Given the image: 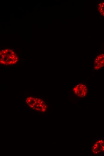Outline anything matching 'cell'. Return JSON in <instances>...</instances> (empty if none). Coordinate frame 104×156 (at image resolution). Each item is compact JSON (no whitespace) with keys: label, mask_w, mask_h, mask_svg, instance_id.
<instances>
[{"label":"cell","mask_w":104,"mask_h":156,"mask_svg":"<svg viewBox=\"0 0 104 156\" xmlns=\"http://www.w3.org/2000/svg\"><path fill=\"white\" fill-rule=\"evenodd\" d=\"M73 91L77 97L82 98L85 97L87 95L88 88L85 84L79 83L73 87Z\"/></svg>","instance_id":"6da1fadb"},{"label":"cell","mask_w":104,"mask_h":156,"mask_svg":"<svg viewBox=\"0 0 104 156\" xmlns=\"http://www.w3.org/2000/svg\"><path fill=\"white\" fill-rule=\"evenodd\" d=\"M104 67V53H100L95 57L93 68L96 70H99Z\"/></svg>","instance_id":"7a4b0ae2"},{"label":"cell","mask_w":104,"mask_h":156,"mask_svg":"<svg viewBox=\"0 0 104 156\" xmlns=\"http://www.w3.org/2000/svg\"><path fill=\"white\" fill-rule=\"evenodd\" d=\"M104 142V140L102 139L97 140L93 145L91 148L92 153L94 154H97L101 153L102 146Z\"/></svg>","instance_id":"3957f363"},{"label":"cell","mask_w":104,"mask_h":156,"mask_svg":"<svg viewBox=\"0 0 104 156\" xmlns=\"http://www.w3.org/2000/svg\"><path fill=\"white\" fill-rule=\"evenodd\" d=\"M97 10L101 17L104 19V0H99L96 4Z\"/></svg>","instance_id":"277c9868"},{"label":"cell","mask_w":104,"mask_h":156,"mask_svg":"<svg viewBox=\"0 0 104 156\" xmlns=\"http://www.w3.org/2000/svg\"><path fill=\"white\" fill-rule=\"evenodd\" d=\"M104 153V142L103 143L101 149V153Z\"/></svg>","instance_id":"5b68a950"}]
</instances>
